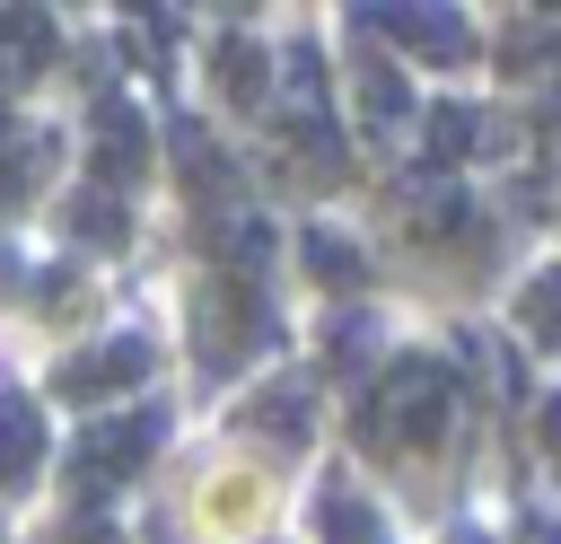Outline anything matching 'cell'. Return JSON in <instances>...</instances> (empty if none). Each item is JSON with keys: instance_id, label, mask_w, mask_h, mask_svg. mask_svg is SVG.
Segmentation results:
<instances>
[{"instance_id": "cell-4", "label": "cell", "mask_w": 561, "mask_h": 544, "mask_svg": "<svg viewBox=\"0 0 561 544\" xmlns=\"http://www.w3.org/2000/svg\"><path fill=\"white\" fill-rule=\"evenodd\" d=\"M359 26L403 35L421 61H465V53H473V26H465L456 9H412V0H394V9H359Z\"/></svg>"}, {"instance_id": "cell-1", "label": "cell", "mask_w": 561, "mask_h": 544, "mask_svg": "<svg viewBox=\"0 0 561 544\" xmlns=\"http://www.w3.org/2000/svg\"><path fill=\"white\" fill-rule=\"evenodd\" d=\"M447 421H456V377L438 360H394L377 404L359 412V439L368 447H438Z\"/></svg>"}, {"instance_id": "cell-20", "label": "cell", "mask_w": 561, "mask_h": 544, "mask_svg": "<svg viewBox=\"0 0 561 544\" xmlns=\"http://www.w3.org/2000/svg\"><path fill=\"white\" fill-rule=\"evenodd\" d=\"M61 544H114V526H70Z\"/></svg>"}, {"instance_id": "cell-14", "label": "cell", "mask_w": 561, "mask_h": 544, "mask_svg": "<svg viewBox=\"0 0 561 544\" xmlns=\"http://www.w3.org/2000/svg\"><path fill=\"white\" fill-rule=\"evenodd\" d=\"M517 316H526V333H535L543 351H561V272H543V281H526V298H517Z\"/></svg>"}, {"instance_id": "cell-22", "label": "cell", "mask_w": 561, "mask_h": 544, "mask_svg": "<svg viewBox=\"0 0 561 544\" xmlns=\"http://www.w3.org/2000/svg\"><path fill=\"white\" fill-rule=\"evenodd\" d=\"M526 544H561V526H526Z\"/></svg>"}, {"instance_id": "cell-9", "label": "cell", "mask_w": 561, "mask_h": 544, "mask_svg": "<svg viewBox=\"0 0 561 544\" xmlns=\"http://www.w3.org/2000/svg\"><path fill=\"white\" fill-rule=\"evenodd\" d=\"M263 88H272V61H263V44H219V97L228 105H263Z\"/></svg>"}, {"instance_id": "cell-5", "label": "cell", "mask_w": 561, "mask_h": 544, "mask_svg": "<svg viewBox=\"0 0 561 544\" xmlns=\"http://www.w3.org/2000/svg\"><path fill=\"white\" fill-rule=\"evenodd\" d=\"M149 447H158V412H131V421H96V430L79 439V483H114V474H131Z\"/></svg>"}, {"instance_id": "cell-2", "label": "cell", "mask_w": 561, "mask_h": 544, "mask_svg": "<svg viewBox=\"0 0 561 544\" xmlns=\"http://www.w3.org/2000/svg\"><path fill=\"white\" fill-rule=\"evenodd\" d=\"M193 325H202V360H210V369H228L237 351H263V342H272V307H263L254 290H237V281H210V290L193 298Z\"/></svg>"}, {"instance_id": "cell-16", "label": "cell", "mask_w": 561, "mask_h": 544, "mask_svg": "<svg viewBox=\"0 0 561 544\" xmlns=\"http://www.w3.org/2000/svg\"><path fill=\"white\" fill-rule=\"evenodd\" d=\"M473 140H482L473 105H438V123H430V149H438V158H456V149H473Z\"/></svg>"}, {"instance_id": "cell-12", "label": "cell", "mask_w": 561, "mask_h": 544, "mask_svg": "<svg viewBox=\"0 0 561 544\" xmlns=\"http://www.w3.org/2000/svg\"><path fill=\"white\" fill-rule=\"evenodd\" d=\"M307 272H316L324 290H359V281H368V263H359L351 237H307Z\"/></svg>"}, {"instance_id": "cell-17", "label": "cell", "mask_w": 561, "mask_h": 544, "mask_svg": "<svg viewBox=\"0 0 561 544\" xmlns=\"http://www.w3.org/2000/svg\"><path fill=\"white\" fill-rule=\"evenodd\" d=\"M263 246H272L263 219H228V228H219V254H228V263H263Z\"/></svg>"}, {"instance_id": "cell-6", "label": "cell", "mask_w": 561, "mask_h": 544, "mask_svg": "<svg viewBox=\"0 0 561 544\" xmlns=\"http://www.w3.org/2000/svg\"><path fill=\"white\" fill-rule=\"evenodd\" d=\"M307 421H316L307 377H280V386H263V395L245 404V430H254V439H272V447H298V439H307Z\"/></svg>"}, {"instance_id": "cell-18", "label": "cell", "mask_w": 561, "mask_h": 544, "mask_svg": "<svg viewBox=\"0 0 561 544\" xmlns=\"http://www.w3.org/2000/svg\"><path fill=\"white\" fill-rule=\"evenodd\" d=\"M26 175H44V140H35V149H9V158H0V202H26Z\"/></svg>"}, {"instance_id": "cell-10", "label": "cell", "mask_w": 561, "mask_h": 544, "mask_svg": "<svg viewBox=\"0 0 561 544\" xmlns=\"http://www.w3.org/2000/svg\"><path fill=\"white\" fill-rule=\"evenodd\" d=\"M359 114H368L377 132L412 114V88H403V79H394V61H377V53H359Z\"/></svg>"}, {"instance_id": "cell-19", "label": "cell", "mask_w": 561, "mask_h": 544, "mask_svg": "<svg viewBox=\"0 0 561 544\" xmlns=\"http://www.w3.org/2000/svg\"><path fill=\"white\" fill-rule=\"evenodd\" d=\"M535 430H543V447H552V456H561V395H552V404H543V412H535Z\"/></svg>"}, {"instance_id": "cell-13", "label": "cell", "mask_w": 561, "mask_h": 544, "mask_svg": "<svg viewBox=\"0 0 561 544\" xmlns=\"http://www.w3.org/2000/svg\"><path fill=\"white\" fill-rule=\"evenodd\" d=\"M70 237H79V246H123V237H131V219H123V202L88 193V202H70Z\"/></svg>"}, {"instance_id": "cell-21", "label": "cell", "mask_w": 561, "mask_h": 544, "mask_svg": "<svg viewBox=\"0 0 561 544\" xmlns=\"http://www.w3.org/2000/svg\"><path fill=\"white\" fill-rule=\"evenodd\" d=\"M0 290H18V263H9V246H0Z\"/></svg>"}, {"instance_id": "cell-7", "label": "cell", "mask_w": 561, "mask_h": 544, "mask_svg": "<svg viewBox=\"0 0 561 544\" xmlns=\"http://www.w3.org/2000/svg\"><path fill=\"white\" fill-rule=\"evenodd\" d=\"M35 456H44V421H35V404H26V395H0V483H26Z\"/></svg>"}, {"instance_id": "cell-8", "label": "cell", "mask_w": 561, "mask_h": 544, "mask_svg": "<svg viewBox=\"0 0 561 544\" xmlns=\"http://www.w3.org/2000/svg\"><path fill=\"white\" fill-rule=\"evenodd\" d=\"M96 167H105L114 184L140 175V114H131V105H96Z\"/></svg>"}, {"instance_id": "cell-3", "label": "cell", "mask_w": 561, "mask_h": 544, "mask_svg": "<svg viewBox=\"0 0 561 544\" xmlns=\"http://www.w3.org/2000/svg\"><path fill=\"white\" fill-rule=\"evenodd\" d=\"M149 369H158V351H149L140 333H114V342H96V351H70V360L53 369V395L96 404V395H114V386H140Z\"/></svg>"}, {"instance_id": "cell-23", "label": "cell", "mask_w": 561, "mask_h": 544, "mask_svg": "<svg viewBox=\"0 0 561 544\" xmlns=\"http://www.w3.org/2000/svg\"><path fill=\"white\" fill-rule=\"evenodd\" d=\"M456 544H482V535H473V526H465V535H456Z\"/></svg>"}, {"instance_id": "cell-11", "label": "cell", "mask_w": 561, "mask_h": 544, "mask_svg": "<svg viewBox=\"0 0 561 544\" xmlns=\"http://www.w3.org/2000/svg\"><path fill=\"white\" fill-rule=\"evenodd\" d=\"M316 526H324V544H386V526H377V518H368V509H359L342 483L316 500Z\"/></svg>"}, {"instance_id": "cell-15", "label": "cell", "mask_w": 561, "mask_h": 544, "mask_svg": "<svg viewBox=\"0 0 561 544\" xmlns=\"http://www.w3.org/2000/svg\"><path fill=\"white\" fill-rule=\"evenodd\" d=\"M0 35H9L18 61H44L53 53V18H35V9H0Z\"/></svg>"}]
</instances>
